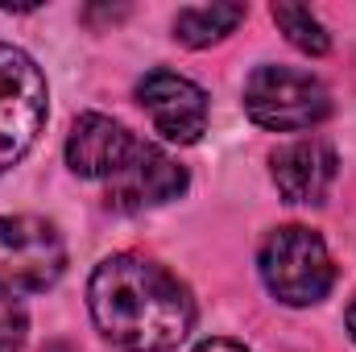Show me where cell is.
<instances>
[{
	"label": "cell",
	"instance_id": "cell-1",
	"mask_svg": "<svg viewBox=\"0 0 356 352\" xmlns=\"http://www.w3.org/2000/svg\"><path fill=\"white\" fill-rule=\"evenodd\" d=\"M88 303L104 340L124 352H170L195 323L186 286L166 265L137 253H116L95 265Z\"/></svg>",
	"mask_w": 356,
	"mask_h": 352
},
{
	"label": "cell",
	"instance_id": "cell-2",
	"mask_svg": "<svg viewBox=\"0 0 356 352\" xmlns=\"http://www.w3.org/2000/svg\"><path fill=\"white\" fill-rule=\"evenodd\" d=\"M257 265H261L269 294L286 307H311V303L327 298V290L336 282V265H332L323 237L302 224H286V228L269 232Z\"/></svg>",
	"mask_w": 356,
	"mask_h": 352
},
{
	"label": "cell",
	"instance_id": "cell-3",
	"mask_svg": "<svg viewBox=\"0 0 356 352\" xmlns=\"http://www.w3.org/2000/svg\"><path fill=\"white\" fill-rule=\"evenodd\" d=\"M245 112L261 129L298 133V129H315L319 120H327L332 95L311 71L266 63L245 79Z\"/></svg>",
	"mask_w": 356,
	"mask_h": 352
},
{
	"label": "cell",
	"instance_id": "cell-4",
	"mask_svg": "<svg viewBox=\"0 0 356 352\" xmlns=\"http://www.w3.org/2000/svg\"><path fill=\"white\" fill-rule=\"evenodd\" d=\"M67 269V245L50 220L0 216V294H42Z\"/></svg>",
	"mask_w": 356,
	"mask_h": 352
},
{
	"label": "cell",
	"instance_id": "cell-5",
	"mask_svg": "<svg viewBox=\"0 0 356 352\" xmlns=\"http://www.w3.org/2000/svg\"><path fill=\"white\" fill-rule=\"evenodd\" d=\"M46 125V75L42 67L0 42V175L17 166Z\"/></svg>",
	"mask_w": 356,
	"mask_h": 352
},
{
	"label": "cell",
	"instance_id": "cell-6",
	"mask_svg": "<svg viewBox=\"0 0 356 352\" xmlns=\"http://www.w3.org/2000/svg\"><path fill=\"white\" fill-rule=\"evenodd\" d=\"M137 104L149 112L154 129L178 141V145H195L207 129V95L199 83H191L186 75H175L166 67L149 71L141 83H137Z\"/></svg>",
	"mask_w": 356,
	"mask_h": 352
},
{
	"label": "cell",
	"instance_id": "cell-7",
	"mask_svg": "<svg viewBox=\"0 0 356 352\" xmlns=\"http://www.w3.org/2000/svg\"><path fill=\"white\" fill-rule=\"evenodd\" d=\"M186 191V170L158 145H141L129 154V162L108 178V207L116 211H145L158 203H170Z\"/></svg>",
	"mask_w": 356,
	"mask_h": 352
},
{
	"label": "cell",
	"instance_id": "cell-8",
	"mask_svg": "<svg viewBox=\"0 0 356 352\" xmlns=\"http://www.w3.org/2000/svg\"><path fill=\"white\" fill-rule=\"evenodd\" d=\"M133 150H137V137L120 120L104 112H83L67 137V166L79 178H112L129 162Z\"/></svg>",
	"mask_w": 356,
	"mask_h": 352
},
{
	"label": "cell",
	"instance_id": "cell-9",
	"mask_svg": "<svg viewBox=\"0 0 356 352\" xmlns=\"http://www.w3.org/2000/svg\"><path fill=\"white\" fill-rule=\"evenodd\" d=\"M336 175H340L336 150L315 137L290 141L273 154V182L290 203H323L336 186Z\"/></svg>",
	"mask_w": 356,
	"mask_h": 352
},
{
	"label": "cell",
	"instance_id": "cell-10",
	"mask_svg": "<svg viewBox=\"0 0 356 352\" xmlns=\"http://www.w3.org/2000/svg\"><path fill=\"white\" fill-rule=\"evenodd\" d=\"M241 21H245V4H191L175 13V38L191 50H203L228 38Z\"/></svg>",
	"mask_w": 356,
	"mask_h": 352
},
{
	"label": "cell",
	"instance_id": "cell-11",
	"mask_svg": "<svg viewBox=\"0 0 356 352\" xmlns=\"http://www.w3.org/2000/svg\"><path fill=\"white\" fill-rule=\"evenodd\" d=\"M269 17L277 21V29L286 33V42H290L294 50H302V54H311V58H319V54L332 50V38H327V29L311 17V8H302V4H273Z\"/></svg>",
	"mask_w": 356,
	"mask_h": 352
},
{
	"label": "cell",
	"instance_id": "cell-12",
	"mask_svg": "<svg viewBox=\"0 0 356 352\" xmlns=\"http://www.w3.org/2000/svg\"><path fill=\"white\" fill-rule=\"evenodd\" d=\"M25 332H29L25 307L13 294H0V352H21L25 349Z\"/></svg>",
	"mask_w": 356,
	"mask_h": 352
},
{
	"label": "cell",
	"instance_id": "cell-13",
	"mask_svg": "<svg viewBox=\"0 0 356 352\" xmlns=\"http://www.w3.org/2000/svg\"><path fill=\"white\" fill-rule=\"evenodd\" d=\"M195 352H249L245 344H236V340H203Z\"/></svg>",
	"mask_w": 356,
	"mask_h": 352
},
{
	"label": "cell",
	"instance_id": "cell-14",
	"mask_svg": "<svg viewBox=\"0 0 356 352\" xmlns=\"http://www.w3.org/2000/svg\"><path fill=\"white\" fill-rule=\"evenodd\" d=\"M344 319H348V336L356 340V298L348 303V315H344Z\"/></svg>",
	"mask_w": 356,
	"mask_h": 352
},
{
	"label": "cell",
	"instance_id": "cell-15",
	"mask_svg": "<svg viewBox=\"0 0 356 352\" xmlns=\"http://www.w3.org/2000/svg\"><path fill=\"white\" fill-rule=\"evenodd\" d=\"M46 352H71V349H67V344H50Z\"/></svg>",
	"mask_w": 356,
	"mask_h": 352
}]
</instances>
